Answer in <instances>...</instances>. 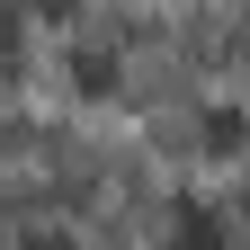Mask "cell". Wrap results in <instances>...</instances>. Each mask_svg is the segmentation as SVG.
Instances as JSON below:
<instances>
[{
    "instance_id": "obj_2",
    "label": "cell",
    "mask_w": 250,
    "mask_h": 250,
    "mask_svg": "<svg viewBox=\"0 0 250 250\" xmlns=\"http://www.w3.org/2000/svg\"><path fill=\"white\" fill-rule=\"evenodd\" d=\"M27 250H62V241H54V232H45V241H27Z\"/></svg>"
},
{
    "instance_id": "obj_1",
    "label": "cell",
    "mask_w": 250,
    "mask_h": 250,
    "mask_svg": "<svg viewBox=\"0 0 250 250\" xmlns=\"http://www.w3.org/2000/svg\"><path fill=\"white\" fill-rule=\"evenodd\" d=\"M170 250H224V232H214V224H206V214H188V224L170 232Z\"/></svg>"
}]
</instances>
